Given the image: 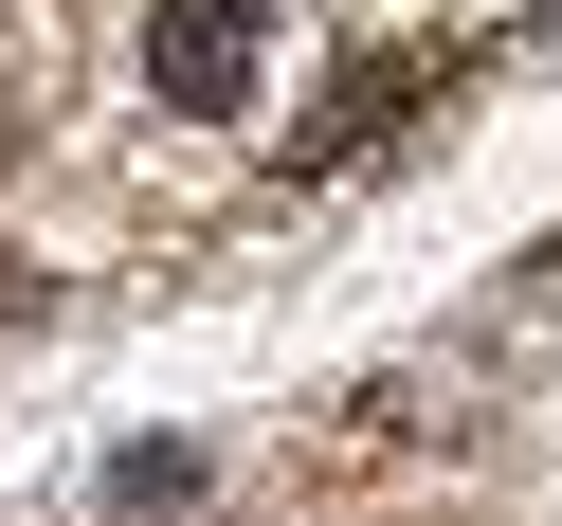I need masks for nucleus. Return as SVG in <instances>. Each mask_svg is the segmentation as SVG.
<instances>
[{
  "mask_svg": "<svg viewBox=\"0 0 562 526\" xmlns=\"http://www.w3.org/2000/svg\"><path fill=\"white\" fill-rule=\"evenodd\" d=\"M182 490H200V454H182V436H146V454H110V508H182Z\"/></svg>",
  "mask_w": 562,
  "mask_h": 526,
  "instance_id": "obj_2",
  "label": "nucleus"
},
{
  "mask_svg": "<svg viewBox=\"0 0 562 526\" xmlns=\"http://www.w3.org/2000/svg\"><path fill=\"white\" fill-rule=\"evenodd\" d=\"M255 74H272V19L255 0H146V91L164 110H255Z\"/></svg>",
  "mask_w": 562,
  "mask_h": 526,
  "instance_id": "obj_1",
  "label": "nucleus"
}]
</instances>
